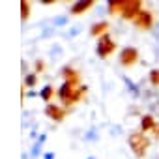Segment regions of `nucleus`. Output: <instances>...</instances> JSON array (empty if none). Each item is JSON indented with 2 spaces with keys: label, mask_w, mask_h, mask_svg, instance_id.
Returning a JSON list of instances; mask_svg holds the SVG:
<instances>
[{
  "label": "nucleus",
  "mask_w": 159,
  "mask_h": 159,
  "mask_svg": "<svg viewBox=\"0 0 159 159\" xmlns=\"http://www.w3.org/2000/svg\"><path fill=\"white\" fill-rule=\"evenodd\" d=\"M88 159H94V157H88Z\"/></svg>",
  "instance_id": "obj_22"
},
{
  "label": "nucleus",
  "mask_w": 159,
  "mask_h": 159,
  "mask_svg": "<svg viewBox=\"0 0 159 159\" xmlns=\"http://www.w3.org/2000/svg\"><path fill=\"white\" fill-rule=\"evenodd\" d=\"M114 51H116V43H114V39H112L109 34L103 36V38H99L98 47H96V52H98L99 58H109Z\"/></svg>",
  "instance_id": "obj_3"
},
{
  "label": "nucleus",
  "mask_w": 159,
  "mask_h": 159,
  "mask_svg": "<svg viewBox=\"0 0 159 159\" xmlns=\"http://www.w3.org/2000/svg\"><path fill=\"white\" fill-rule=\"evenodd\" d=\"M38 84V75L36 73H28L26 77H25V86L23 88H32V86H36Z\"/></svg>",
  "instance_id": "obj_14"
},
{
  "label": "nucleus",
  "mask_w": 159,
  "mask_h": 159,
  "mask_svg": "<svg viewBox=\"0 0 159 159\" xmlns=\"http://www.w3.org/2000/svg\"><path fill=\"white\" fill-rule=\"evenodd\" d=\"M66 23H67L66 17H58V19H54V25H66Z\"/></svg>",
  "instance_id": "obj_19"
},
{
  "label": "nucleus",
  "mask_w": 159,
  "mask_h": 159,
  "mask_svg": "<svg viewBox=\"0 0 159 159\" xmlns=\"http://www.w3.org/2000/svg\"><path fill=\"white\" fill-rule=\"evenodd\" d=\"M45 159H54V153H45Z\"/></svg>",
  "instance_id": "obj_21"
},
{
  "label": "nucleus",
  "mask_w": 159,
  "mask_h": 159,
  "mask_svg": "<svg viewBox=\"0 0 159 159\" xmlns=\"http://www.w3.org/2000/svg\"><path fill=\"white\" fill-rule=\"evenodd\" d=\"M139 58H140V54H139V51H137L135 47H125V49H122V52H120V64H122L124 67H133V66H137Z\"/></svg>",
  "instance_id": "obj_4"
},
{
  "label": "nucleus",
  "mask_w": 159,
  "mask_h": 159,
  "mask_svg": "<svg viewBox=\"0 0 159 159\" xmlns=\"http://www.w3.org/2000/svg\"><path fill=\"white\" fill-rule=\"evenodd\" d=\"M84 94H86V86H79L77 90H75V94H73V98L69 99V103H67V107H71V105H75V103H79L83 98H84Z\"/></svg>",
  "instance_id": "obj_12"
},
{
  "label": "nucleus",
  "mask_w": 159,
  "mask_h": 159,
  "mask_svg": "<svg viewBox=\"0 0 159 159\" xmlns=\"http://www.w3.org/2000/svg\"><path fill=\"white\" fill-rule=\"evenodd\" d=\"M150 83H152V86H159V69L150 71Z\"/></svg>",
  "instance_id": "obj_17"
},
{
  "label": "nucleus",
  "mask_w": 159,
  "mask_h": 159,
  "mask_svg": "<svg viewBox=\"0 0 159 159\" xmlns=\"http://www.w3.org/2000/svg\"><path fill=\"white\" fill-rule=\"evenodd\" d=\"M127 144H129L131 152H133L137 157H144L146 152H148V146H150V139H148L142 131H139V133H131V135H129Z\"/></svg>",
  "instance_id": "obj_1"
},
{
  "label": "nucleus",
  "mask_w": 159,
  "mask_h": 159,
  "mask_svg": "<svg viewBox=\"0 0 159 159\" xmlns=\"http://www.w3.org/2000/svg\"><path fill=\"white\" fill-rule=\"evenodd\" d=\"M79 86L77 84H73V83H67V81H64L62 83V86L58 88V92H56V96H58V99L67 107V103H69V99L73 98V94H75V90H77Z\"/></svg>",
  "instance_id": "obj_6"
},
{
  "label": "nucleus",
  "mask_w": 159,
  "mask_h": 159,
  "mask_svg": "<svg viewBox=\"0 0 159 159\" xmlns=\"http://www.w3.org/2000/svg\"><path fill=\"white\" fill-rule=\"evenodd\" d=\"M43 67H45L43 60H38V62H36V71H34V73H36V75H38V73H41V71H43Z\"/></svg>",
  "instance_id": "obj_18"
},
{
  "label": "nucleus",
  "mask_w": 159,
  "mask_h": 159,
  "mask_svg": "<svg viewBox=\"0 0 159 159\" xmlns=\"http://www.w3.org/2000/svg\"><path fill=\"white\" fill-rule=\"evenodd\" d=\"M45 114L52 120V122H64L66 120V109H62V107H58V105H54V103H49L47 107H45Z\"/></svg>",
  "instance_id": "obj_7"
},
{
  "label": "nucleus",
  "mask_w": 159,
  "mask_h": 159,
  "mask_svg": "<svg viewBox=\"0 0 159 159\" xmlns=\"http://www.w3.org/2000/svg\"><path fill=\"white\" fill-rule=\"evenodd\" d=\"M109 23L107 21H99V23H96L92 28H90V36L92 38H103V36H107L109 34Z\"/></svg>",
  "instance_id": "obj_10"
},
{
  "label": "nucleus",
  "mask_w": 159,
  "mask_h": 159,
  "mask_svg": "<svg viewBox=\"0 0 159 159\" xmlns=\"http://www.w3.org/2000/svg\"><path fill=\"white\" fill-rule=\"evenodd\" d=\"M133 25L139 30H152L153 28V15L148 10H140V13L133 19Z\"/></svg>",
  "instance_id": "obj_5"
},
{
  "label": "nucleus",
  "mask_w": 159,
  "mask_h": 159,
  "mask_svg": "<svg viewBox=\"0 0 159 159\" xmlns=\"http://www.w3.org/2000/svg\"><path fill=\"white\" fill-rule=\"evenodd\" d=\"M62 79H64V81H67V83H73L77 86H81V84H79V83H81V75H79V71L73 69L71 66L62 67Z\"/></svg>",
  "instance_id": "obj_8"
},
{
  "label": "nucleus",
  "mask_w": 159,
  "mask_h": 159,
  "mask_svg": "<svg viewBox=\"0 0 159 159\" xmlns=\"http://www.w3.org/2000/svg\"><path fill=\"white\" fill-rule=\"evenodd\" d=\"M21 17H23V21H28V17H30V2L28 0L21 2Z\"/></svg>",
  "instance_id": "obj_15"
},
{
  "label": "nucleus",
  "mask_w": 159,
  "mask_h": 159,
  "mask_svg": "<svg viewBox=\"0 0 159 159\" xmlns=\"http://www.w3.org/2000/svg\"><path fill=\"white\" fill-rule=\"evenodd\" d=\"M52 96H54V88H52V86H45V88H41V92H39V98H41L43 101H51Z\"/></svg>",
  "instance_id": "obj_13"
},
{
  "label": "nucleus",
  "mask_w": 159,
  "mask_h": 159,
  "mask_svg": "<svg viewBox=\"0 0 159 159\" xmlns=\"http://www.w3.org/2000/svg\"><path fill=\"white\" fill-rule=\"evenodd\" d=\"M152 133H153V137H155V139H159V124H155V127L152 129Z\"/></svg>",
  "instance_id": "obj_20"
},
{
  "label": "nucleus",
  "mask_w": 159,
  "mask_h": 159,
  "mask_svg": "<svg viewBox=\"0 0 159 159\" xmlns=\"http://www.w3.org/2000/svg\"><path fill=\"white\" fill-rule=\"evenodd\" d=\"M94 6V0H84V2H75L73 6H71V10H69V13L71 15H83V13H86L90 8Z\"/></svg>",
  "instance_id": "obj_9"
},
{
  "label": "nucleus",
  "mask_w": 159,
  "mask_h": 159,
  "mask_svg": "<svg viewBox=\"0 0 159 159\" xmlns=\"http://www.w3.org/2000/svg\"><path fill=\"white\" fill-rule=\"evenodd\" d=\"M140 10H144L140 0H124V2H122V13L120 15H122V19L133 23V19L140 13Z\"/></svg>",
  "instance_id": "obj_2"
},
{
  "label": "nucleus",
  "mask_w": 159,
  "mask_h": 159,
  "mask_svg": "<svg viewBox=\"0 0 159 159\" xmlns=\"http://www.w3.org/2000/svg\"><path fill=\"white\" fill-rule=\"evenodd\" d=\"M153 127H155L153 116H152V114H144L142 120H140V131H142V133H144V131H152Z\"/></svg>",
  "instance_id": "obj_11"
},
{
  "label": "nucleus",
  "mask_w": 159,
  "mask_h": 159,
  "mask_svg": "<svg viewBox=\"0 0 159 159\" xmlns=\"http://www.w3.org/2000/svg\"><path fill=\"white\" fill-rule=\"evenodd\" d=\"M107 10H109V13H112V15L122 13V2H109V4H107Z\"/></svg>",
  "instance_id": "obj_16"
}]
</instances>
